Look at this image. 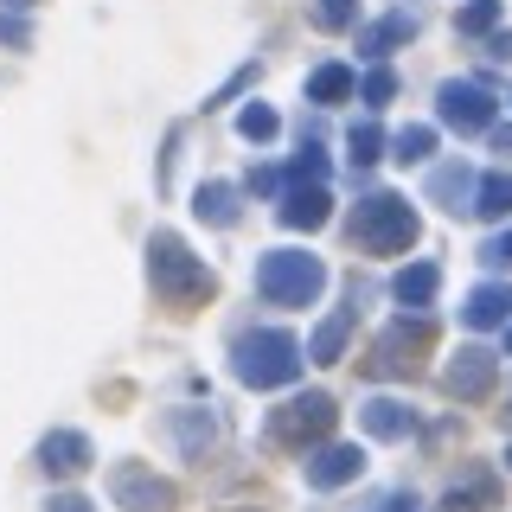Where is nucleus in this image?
<instances>
[{"instance_id":"nucleus-17","label":"nucleus","mask_w":512,"mask_h":512,"mask_svg":"<svg viewBox=\"0 0 512 512\" xmlns=\"http://www.w3.org/2000/svg\"><path fill=\"white\" fill-rule=\"evenodd\" d=\"M429 295H436V269L429 263H416V269L397 276V301H429Z\"/></svg>"},{"instance_id":"nucleus-25","label":"nucleus","mask_w":512,"mask_h":512,"mask_svg":"<svg viewBox=\"0 0 512 512\" xmlns=\"http://www.w3.org/2000/svg\"><path fill=\"white\" fill-rule=\"evenodd\" d=\"M52 512H90L84 500H71V493H64V500H52Z\"/></svg>"},{"instance_id":"nucleus-13","label":"nucleus","mask_w":512,"mask_h":512,"mask_svg":"<svg viewBox=\"0 0 512 512\" xmlns=\"http://www.w3.org/2000/svg\"><path fill=\"white\" fill-rule=\"evenodd\" d=\"M282 218L288 224H320V218H327V192H320V186L314 192H295V199L282 205Z\"/></svg>"},{"instance_id":"nucleus-23","label":"nucleus","mask_w":512,"mask_h":512,"mask_svg":"<svg viewBox=\"0 0 512 512\" xmlns=\"http://www.w3.org/2000/svg\"><path fill=\"white\" fill-rule=\"evenodd\" d=\"M352 160H378V128H352Z\"/></svg>"},{"instance_id":"nucleus-5","label":"nucleus","mask_w":512,"mask_h":512,"mask_svg":"<svg viewBox=\"0 0 512 512\" xmlns=\"http://www.w3.org/2000/svg\"><path fill=\"white\" fill-rule=\"evenodd\" d=\"M327 423H333L327 397H301V404H288V410L269 416V436H276V442H301V436H320Z\"/></svg>"},{"instance_id":"nucleus-18","label":"nucleus","mask_w":512,"mask_h":512,"mask_svg":"<svg viewBox=\"0 0 512 512\" xmlns=\"http://www.w3.org/2000/svg\"><path fill=\"white\" fill-rule=\"evenodd\" d=\"M365 429H372V436H404L410 416L397 410V404H372V410H365Z\"/></svg>"},{"instance_id":"nucleus-1","label":"nucleus","mask_w":512,"mask_h":512,"mask_svg":"<svg viewBox=\"0 0 512 512\" xmlns=\"http://www.w3.org/2000/svg\"><path fill=\"white\" fill-rule=\"evenodd\" d=\"M320 282H327V269H320L314 256H301V250H276V256L256 263V295L276 301V308H301V301H314Z\"/></svg>"},{"instance_id":"nucleus-11","label":"nucleus","mask_w":512,"mask_h":512,"mask_svg":"<svg viewBox=\"0 0 512 512\" xmlns=\"http://www.w3.org/2000/svg\"><path fill=\"white\" fill-rule=\"evenodd\" d=\"M512 314V288H474L468 295V320L474 327H493V320Z\"/></svg>"},{"instance_id":"nucleus-12","label":"nucleus","mask_w":512,"mask_h":512,"mask_svg":"<svg viewBox=\"0 0 512 512\" xmlns=\"http://www.w3.org/2000/svg\"><path fill=\"white\" fill-rule=\"evenodd\" d=\"M346 327H352V314H333L327 327L314 333V359H320V365H333V359H340V346H346Z\"/></svg>"},{"instance_id":"nucleus-15","label":"nucleus","mask_w":512,"mask_h":512,"mask_svg":"<svg viewBox=\"0 0 512 512\" xmlns=\"http://www.w3.org/2000/svg\"><path fill=\"white\" fill-rule=\"evenodd\" d=\"M308 90L320 96V103H340V96L352 90V71H346V64H327V71H314V77H308Z\"/></svg>"},{"instance_id":"nucleus-4","label":"nucleus","mask_w":512,"mask_h":512,"mask_svg":"<svg viewBox=\"0 0 512 512\" xmlns=\"http://www.w3.org/2000/svg\"><path fill=\"white\" fill-rule=\"evenodd\" d=\"M352 237H359L365 250H404L410 237H416V218H410V205L404 199H391V192H378V199H365L359 205V218H352Z\"/></svg>"},{"instance_id":"nucleus-21","label":"nucleus","mask_w":512,"mask_h":512,"mask_svg":"<svg viewBox=\"0 0 512 512\" xmlns=\"http://www.w3.org/2000/svg\"><path fill=\"white\" fill-rule=\"evenodd\" d=\"M493 20H500V0H474V7L461 13V32H487Z\"/></svg>"},{"instance_id":"nucleus-19","label":"nucleus","mask_w":512,"mask_h":512,"mask_svg":"<svg viewBox=\"0 0 512 512\" xmlns=\"http://www.w3.org/2000/svg\"><path fill=\"white\" fill-rule=\"evenodd\" d=\"M474 212L506 218V212H512V180H487V186H480V205H474Z\"/></svg>"},{"instance_id":"nucleus-8","label":"nucleus","mask_w":512,"mask_h":512,"mask_svg":"<svg viewBox=\"0 0 512 512\" xmlns=\"http://www.w3.org/2000/svg\"><path fill=\"white\" fill-rule=\"evenodd\" d=\"M45 468H58V474H84V468H90V442L77 436V429H58V436H45Z\"/></svg>"},{"instance_id":"nucleus-7","label":"nucleus","mask_w":512,"mask_h":512,"mask_svg":"<svg viewBox=\"0 0 512 512\" xmlns=\"http://www.w3.org/2000/svg\"><path fill=\"white\" fill-rule=\"evenodd\" d=\"M359 468H365L359 448H320V455L308 461V480H314V487H340V480H352Z\"/></svg>"},{"instance_id":"nucleus-26","label":"nucleus","mask_w":512,"mask_h":512,"mask_svg":"<svg viewBox=\"0 0 512 512\" xmlns=\"http://www.w3.org/2000/svg\"><path fill=\"white\" fill-rule=\"evenodd\" d=\"M13 7H32V0H13Z\"/></svg>"},{"instance_id":"nucleus-9","label":"nucleus","mask_w":512,"mask_h":512,"mask_svg":"<svg viewBox=\"0 0 512 512\" xmlns=\"http://www.w3.org/2000/svg\"><path fill=\"white\" fill-rule=\"evenodd\" d=\"M487 384H493V359H487V352H461L455 372H448V391H455V397H480Z\"/></svg>"},{"instance_id":"nucleus-10","label":"nucleus","mask_w":512,"mask_h":512,"mask_svg":"<svg viewBox=\"0 0 512 512\" xmlns=\"http://www.w3.org/2000/svg\"><path fill=\"white\" fill-rule=\"evenodd\" d=\"M116 493L128 506H148V512L173 506V487H167V480H148V474H116Z\"/></svg>"},{"instance_id":"nucleus-6","label":"nucleus","mask_w":512,"mask_h":512,"mask_svg":"<svg viewBox=\"0 0 512 512\" xmlns=\"http://www.w3.org/2000/svg\"><path fill=\"white\" fill-rule=\"evenodd\" d=\"M442 122L455 128H487L493 122V96L474 84H442Z\"/></svg>"},{"instance_id":"nucleus-14","label":"nucleus","mask_w":512,"mask_h":512,"mask_svg":"<svg viewBox=\"0 0 512 512\" xmlns=\"http://www.w3.org/2000/svg\"><path fill=\"white\" fill-rule=\"evenodd\" d=\"M410 32H416V20H410V13H391V20H378L372 32H365V52H384V45L410 39Z\"/></svg>"},{"instance_id":"nucleus-2","label":"nucleus","mask_w":512,"mask_h":512,"mask_svg":"<svg viewBox=\"0 0 512 512\" xmlns=\"http://www.w3.org/2000/svg\"><path fill=\"white\" fill-rule=\"evenodd\" d=\"M148 276H154V288L173 301V308H186V301L212 295V276H205V263H192V256L180 250V237H154V244H148Z\"/></svg>"},{"instance_id":"nucleus-20","label":"nucleus","mask_w":512,"mask_h":512,"mask_svg":"<svg viewBox=\"0 0 512 512\" xmlns=\"http://www.w3.org/2000/svg\"><path fill=\"white\" fill-rule=\"evenodd\" d=\"M429 148H436V135H429V128H404V135H397V160H423Z\"/></svg>"},{"instance_id":"nucleus-22","label":"nucleus","mask_w":512,"mask_h":512,"mask_svg":"<svg viewBox=\"0 0 512 512\" xmlns=\"http://www.w3.org/2000/svg\"><path fill=\"white\" fill-rule=\"evenodd\" d=\"M346 20H352V0H320V7H314V26H327V32L346 26Z\"/></svg>"},{"instance_id":"nucleus-3","label":"nucleus","mask_w":512,"mask_h":512,"mask_svg":"<svg viewBox=\"0 0 512 512\" xmlns=\"http://www.w3.org/2000/svg\"><path fill=\"white\" fill-rule=\"evenodd\" d=\"M301 372V346L288 333H256V340H237V378L244 384H288Z\"/></svg>"},{"instance_id":"nucleus-16","label":"nucleus","mask_w":512,"mask_h":512,"mask_svg":"<svg viewBox=\"0 0 512 512\" xmlns=\"http://www.w3.org/2000/svg\"><path fill=\"white\" fill-rule=\"evenodd\" d=\"M199 218L231 224V218H237V192H231V186H205V192H199Z\"/></svg>"},{"instance_id":"nucleus-24","label":"nucleus","mask_w":512,"mask_h":512,"mask_svg":"<svg viewBox=\"0 0 512 512\" xmlns=\"http://www.w3.org/2000/svg\"><path fill=\"white\" fill-rule=\"evenodd\" d=\"M244 135H276V116L269 109H244Z\"/></svg>"}]
</instances>
